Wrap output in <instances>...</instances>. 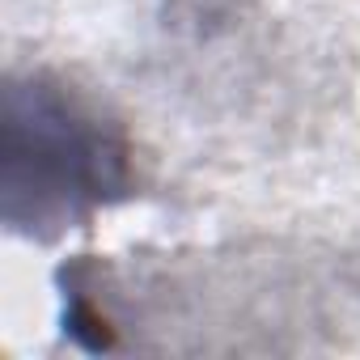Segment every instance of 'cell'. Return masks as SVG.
Segmentation results:
<instances>
[{
    "instance_id": "1",
    "label": "cell",
    "mask_w": 360,
    "mask_h": 360,
    "mask_svg": "<svg viewBox=\"0 0 360 360\" xmlns=\"http://www.w3.org/2000/svg\"><path fill=\"white\" fill-rule=\"evenodd\" d=\"M136 187L131 140L119 119L68 81L30 72L5 89L0 191L18 233L51 238L127 200Z\"/></svg>"
}]
</instances>
